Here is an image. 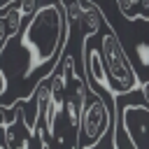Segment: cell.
<instances>
[{
  "label": "cell",
  "mask_w": 149,
  "mask_h": 149,
  "mask_svg": "<svg viewBox=\"0 0 149 149\" xmlns=\"http://www.w3.org/2000/svg\"><path fill=\"white\" fill-rule=\"evenodd\" d=\"M7 86H9V84H7V74L0 70V95H2V93H7Z\"/></svg>",
  "instance_id": "52a82bcc"
},
{
  "label": "cell",
  "mask_w": 149,
  "mask_h": 149,
  "mask_svg": "<svg viewBox=\"0 0 149 149\" xmlns=\"http://www.w3.org/2000/svg\"><path fill=\"white\" fill-rule=\"evenodd\" d=\"M16 5L21 7V12H23L26 16H30V14L35 12V7H37V0H16Z\"/></svg>",
  "instance_id": "5b68a950"
},
{
  "label": "cell",
  "mask_w": 149,
  "mask_h": 149,
  "mask_svg": "<svg viewBox=\"0 0 149 149\" xmlns=\"http://www.w3.org/2000/svg\"><path fill=\"white\" fill-rule=\"evenodd\" d=\"M116 7L119 12L123 14V19H135L140 16L142 21H147V7H149V0H116Z\"/></svg>",
  "instance_id": "277c9868"
},
{
  "label": "cell",
  "mask_w": 149,
  "mask_h": 149,
  "mask_svg": "<svg viewBox=\"0 0 149 149\" xmlns=\"http://www.w3.org/2000/svg\"><path fill=\"white\" fill-rule=\"evenodd\" d=\"M137 54H140V63L147 68V65H149V44H147V42H140V44H137Z\"/></svg>",
  "instance_id": "8992f818"
},
{
  "label": "cell",
  "mask_w": 149,
  "mask_h": 149,
  "mask_svg": "<svg viewBox=\"0 0 149 149\" xmlns=\"http://www.w3.org/2000/svg\"><path fill=\"white\" fill-rule=\"evenodd\" d=\"M112 126V109L109 105L105 102V98L93 91V98L91 102L81 107V116H79V130H77V137H74V149H84V147H91L95 144Z\"/></svg>",
  "instance_id": "3957f363"
},
{
  "label": "cell",
  "mask_w": 149,
  "mask_h": 149,
  "mask_svg": "<svg viewBox=\"0 0 149 149\" xmlns=\"http://www.w3.org/2000/svg\"><path fill=\"white\" fill-rule=\"evenodd\" d=\"M70 28L72 23L65 19L58 2H47L42 7H35L21 33V47L28 51V65L23 79H30L47 65L49 70L54 68V63L70 42Z\"/></svg>",
  "instance_id": "6da1fadb"
},
{
  "label": "cell",
  "mask_w": 149,
  "mask_h": 149,
  "mask_svg": "<svg viewBox=\"0 0 149 149\" xmlns=\"http://www.w3.org/2000/svg\"><path fill=\"white\" fill-rule=\"evenodd\" d=\"M0 149H5V135H2V130H0Z\"/></svg>",
  "instance_id": "ba28073f"
},
{
  "label": "cell",
  "mask_w": 149,
  "mask_h": 149,
  "mask_svg": "<svg viewBox=\"0 0 149 149\" xmlns=\"http://www.w3.org/2000/svg\"><path fill=\"white\" fill-rule=\"evenodd\" d=\"M98 33H100V61H102L112 93L114 95H128V93L137 91L142 81L137 79V74H135V70H133V65L123 51V44L116 37L114 26L107 21V16H105Z\"/></svg>",
  "instance_id": "7a4b0ae2"
}]
</instances>
